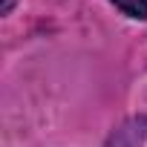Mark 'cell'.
<instances>
[{
  "label": "cell",
  "mask_w": 147,
  "mask_h": 147,
  "mask_svg": "<svg viewBox=\"0 0 147 147\" xmlns=\"http://www.w3.org/2000/svg\"><path fill=\"white\" fill-rule=\"evenodd\" d=\"M113 3H115L124 15H130V18H136V20H147V0H113Z\"/></svg>",
  "instance_id": "1"
},
{
  "label": "cell",
  "mask_w": 147,
  "mask_h": 147,
  "mask_svg": "<svg viewBox=\"0 0 147 147\" xmlns=\"http://www.w3.org/2000/svg\"><path fill=\"white\" fill-rule=\"evenodd\" d=\"M12 6H15V0H3V15H9V12H12Z\"/></svg>",
  "instance_id": "2"
}]
</instances>
